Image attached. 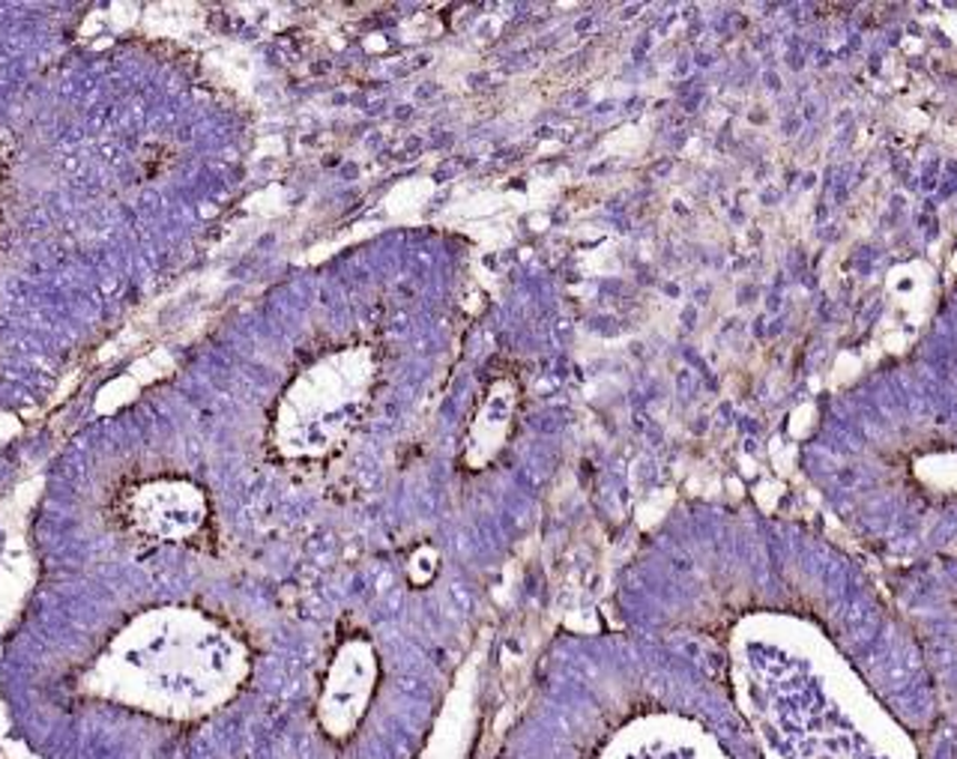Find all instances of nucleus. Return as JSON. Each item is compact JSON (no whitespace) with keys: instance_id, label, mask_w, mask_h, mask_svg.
I'll return each instance as SVG.
<instances>
[{"instance_id":"1","label":"nucleus","mask_w":957,"mask_h":759,"mask_svg":"<svg viewBox=\"0 0 957 759\" xmlns=\"http://www.w3.org/2000/svg\"><path fill=\"white\" fill-rule=\"evenodd\" d=\"M201 497L183 481H144L123 497V520L150 536L183 539L201 527Z\"/></svg>"}]
</instances>
